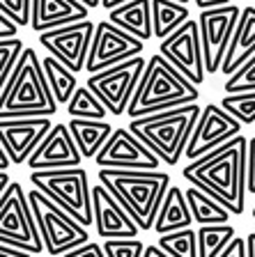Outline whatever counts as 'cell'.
<instances>
[{"mask_svg": "<svg viewBox=\"0 0 255 257\" xmlns=\"http://www.w3.org/2000/svg\"><path fill=\"white\" fill-rule=\"evenodd\" d=\"M182 177L216 198L232 216H241L248 193V138L234 136L214 152L191 161L182 170Z\"/></svg>", "mask_w": 255, "mask_h": 257, "instance_id": "obj_1", "label": "cell"}, {"mask_svg": "<svg viewBox=\"0 0 255 257\" xmlns=\"http://www.w3.org/2000/svg\"><path fill=\"white\" fill-rule=\"evenodd\" d=\"M99 182L127 209L140 232L154 230L156 216L170 184L168 172L159 170H117L99 168Z\"/></svg>", "mask_w": 255, "mask_h": 257, "instance_id": "obj_2", "label": "cell"}, {"mask_svg": "<svg viewBox=\"0 0 255 257\" xmlns=\"http://www.w3.org/2000/svg\"><path fill=\"white\" fill-rule=\"evenodd\" d=\"M198 96H200L198 85H193L161 53H154L147 60V69L136 87L127 115L136 119L161 110H173L180 106L198 103Z\"/></svg>", "mask_w": 255, "mask_h": 257, "instance_id": "obj_3", "label": "cell"}, {"mask_svg": "<svg viewBox=\"0 0 255 257\" xmlns=\"http://www.w3.org/2000/svg\"><path fill=\"white\" fill-rule=\"evenodd\" d=\"M202 108L198 103L161 110L129 122V128L161 159L163 166H177L193 138Z\"/></svg>", "mask_w": 255, "mask_h": 257, "instance_id": "obj_4", "label": "cell"}, {"mask_svg": "<svg viewBox=\"0 0 255 257\" xmlns=\"http://www.w3.org/2000/svg\"><path fill=\"white\" fill-rule=\"evenodd\" d=\"M60 103L55 101V94L48 85L46 71L35 48H26L21 55V62L3 83L0 90V108L3 110H42L46 117L58 112Z\"/></svg>", "mask_w": 255, "mask_h": 257, "instance_id": "obj_5", "label": "cell"}, {"mask_svg": "<svg viewBox=\"0 0 255 257\" xmlns=\"http://www.w3.org/2000/svg\"><path fill=\"white\" fill-rule=\"evenodd\" d=\"M30 184L48 195L55 204L71 214L80 225L95 223L92 209V186L88 182L85 168H55V170H37L30 172Z\"/></svg>", "mask_w": 255, "mask_h": 257, "instance_id": "obj_6", "label": "cell"}, {"mask_svg": "<svg viewBox=\"0 0 255 257\" xmlns=\"http://www.w3.org/2000/svg\"><path fill=\"white\" fill-rule=\"evenodd\" d=\"M28 198H30L35 218H37L46 252L51 257H62L64 252L74 250V248H78L90 241L88 227L80 225L71 214H67V211H64L60 204H55L48 195H44L39 188H32V191L28 193Z\"/></svg>", "mask_w": 255, "mask_h": 257, "instance_id": "obj_7", "label": "cell"}, {"mask_svg": "<svg viewBox=\"0 0 255 257\" xmlns=\"http://www.w3.org/2000/svg\"><path fill=\"white\" fill-rule=\"evenodd\" d=\"M0 243L26 248L35 255L46 250L30 198L16 182H12V186L0 195Z\"/></svg>", "mask_w": 255, "mask_h": 257, "instance_id": "obj_8", "label": "cell"}, {"mask_svg": "<svg viewBox=\"0 0 255 257\" xmlns=\"http://www.w3.org/2000/svg\"><path fill=\"white\" fill-rule=\"evenodd\" d=\"M145 69H147V60L143 55H136V58L127 60L122 64H115L106 71L92 74L85 85L104 101V106L108 108L111 115L120 117L131 106V99L136 94V87H138Z\"/></svg>", "mask_w": 255, "mask_h": 257, "instance_id": "obj_9", "label": "cell"}, {"mask_svg": "<svg viewBox=\"0 0 255 257\" xmlns=\"http://www.w3.org/2000/svg\"><path fill=\"white\" fill-rule=\"evenodd\" d=\"M241 16V7L225 5L216 10H202L198 16L200 26V39H202V55H205V69L207 74H216L223 69L225 55L232 44V35L237 21Z\"/></svg>", "mask_w": 255, "mask_h": 257, "instance_id": "obj_10", "label": "cell"}, {"mask_svg": "<svg viewBox=\"0 0 255 257\" xmlns=\"http://www.w3.org/2000/svg\"><path fill=\"white\" fill-rule=\"evenodd\" d=\"M143 48H145L143 39L129 35L127 30L117 28L111 21H101L97 23L85 71L90 76L106 71L111 67H115V64H122L127 60L136 58V55H143Z\"/></svg>", "mask_w": 255, "mask_h": 257, "instance_id": "obj_11", "label": "cell"}, {"mask_svg": "<svg viewBox=\"0 0 255 257\" xmlns=\"http://www.w3.org/2000/svg\"><path fill=\"white\" fill-rule=\"evenodd\" d=\"M95 30H97V23H92L90 19H85V21L71 23V26L39 32L37 39L48 55L58 58L74 74H80L85 69V64H88V55H90V48H92Z\"/></svg>", "mask_w": 255, "mask_h": 257, "instance_id": "obj_12", "label": "cell"}, {"mask_svg": "<svg viewBox=\"0 0 255 257\" xmlns=\"http://www.w3.org/2000/svg\"><path fill=\"white\" fill-rule=\"evenodd\" d=\"M159 53L168 60L175 69H180L193 85L200 87L205 83V55H202V39L198 19H189L180 30L159 44Z\"/></svg>", "mask_w": 255, "mask_h": 257, "instance_id": "obj_13", "label": "cell"}, {"mask_svg": "<svg viewBox=\"0 0 255 257\" xmlns=\"http://www.w3.org/2000/svg\"><path fill=\"white\" fill-rule=\"evenodd\" d=\"M95 163L99 168L117 170H156L161 166V159L127 126L113 131L108 143L97 154Z\"/></svg>", "mask_w": 255, "mask_h": 257, "instance_id": "obj_14", "label": "cell"}, {"mask_svg": "<svg viewBox=\"0 0 255 257\" xmlns=\"http://www.w3.org/2000/svg\"><path fill=\"white\" fill-rule=\"evenodd\" d=\"M241 126L244 124L237 117H232L228 110H225L221 103H207L200 112V119L196 124V131H193V138L186 147V159L196 161L200 156L214 152L216 147L225 145L228 140H232L234 136L241 134Z\"/></svg>", "mask_w": 255, "mask_h": 257, "instance_id": "obj_15", "label": "cell"}, {"mask_svg": "<svg viewBox=\"0 0 255 257\" xmlns=\"http://www.w3.org/2000/svg\"><path fill=\"white\" fill-rule=\"evenodd\" d=\"M53 126L51 117H0V145L10 152L14 166H23Z\"/></svg>", "mask_w": 255, "mask_h": 257, "instance_id": "obj_16", "label": "cell"}, {"mask_svg": "<svg viewBox=\"0 0 255 257\" xmlns=\"http://www.w3.org/2000/svg\"><path fill=\"white\" fill-rule=\"evenodd\" d=\"M92 209H95L97 234L101 239H136L138 236L140 227L136 225V220L101 182L92 186Z\"/></svg>", "mask_w": 255, "mask_h": 257, "instance_id": "obj_17", "label": "cell"}, {"mask_svg": "<svg viewBox=\"0 0 255 257\" xmlns=\"http://www.w3.org/2000/svg\"><path fill=\"white\" fill-rule=\"evenodd\" d=\"M83 163L78 145L69 131V124H55L37 150L28 159V170H55V168H76Z\"/></svg>", "mask_w": 255, "mask_h": 257, "instance_id": "obj_18", "label": "cell"}, {"mask_svg": "<svg viewBox=\"0 0 255 257\" xmlns=\"http://www.w3.org/2000/svg\"><path fill=\"white\" fill-rule=\"evenodd\" d=\"M90 7L80 0H32V23L35 32L55 30L88 19Z\"/></svg>", "mask_w": 255, "mask_h": 257, "instance_id": "obj_19", "label": "cell"}, {"mask_svg": "<svg viewBox=\"0 0 255 257\" xmlns=\"http://www.w3.org/2000/svg\"><path fill=\"white\" fill-rule=\"evenodd\" d=\"M108 21L127 30L133 37L147 39L154 37V19H152V0H129L124 5L108 12Z\"/></svg>", "mask_w": 255, "mask_h": 257, "instance_id": "obj_20", "label": "cell"}, {"mask_svg": "<svg viewBox=\"0 0 255 257\" xmlns=\"http://www.w3.org/2000/svg\"><path fill=\"white\" fill-rule=\"evenodd\" d=\"M255 55V7H244L232 35V44L225 55L221 74L232 76L248 58Z\"/></svg>", "mask_w": 255, "mask_h": 257, "instance_id": "obj_21", "label": "cell"}, {"mask_svg": "<svg viewBox=\"0 0 255 257\" xmlns=\"http://www.w3.org/2000/svg\"><path fill=\"white\" fill-rule=\"evenodd\" d=\"M196 220H193L191 207H189V200H186V191L173 184L168 188V193H165V198L159 209V216H156V223H154L156 234L161 236L177 230H186Z\"/></svg>", "mask_w": 255, "mask_h": 257, "instance_id": "obj_22", "label": "cell"}, {"mask_svg": "<svg viewBox=\"0 0 255 257\" xmlns=\"http://www.w3.org/2000/svg\"><path fill=\"white\" fill-rule=\"evenodd\" d=\"M69 131L74 136L76 145H78L83 159H97V154L101 152V147L108 143V138L113 136L115 126L108 124L106 119H80L71 117L69 119Z\"/></svg>", "mask_w": 255, "mask_h": 257, "instance_id": "obj_23", "label": "cell"}, {"mask_svg": "<svg viewBox=\"0 0 255 257\" xmlns=\"http://www.w3.org/2000/svg\"><path fill=\"white\" fill-rule=\"evenodd\" d=\"M186 200H189L193 220H196L198 225H225L232 218L230 209H225L216 198L207 195V193L200 191L198 186L186 188Z\"/></svg>", "mask_w": 255, "mask_h": 257, "instance_id": "obj_24", "label": "cell"}, {"mask_svg": "<svg viewBox=\"0 0 255 257\" xmlns=\"http://www.w3.org/2000/svg\"><path fill=\"white\" fill-rule=\"evenodd\" d=\"M152 19H154V37L163 42L175 30H180L189 19V7L175 0H152Z\"/></svg>", "mask_w": 255, "mask_h": 257, "instance_id": "obj_25", "label": "cell"}, {"mask_svg": "<svg viewBox=\"0 0 255 257\" xmlns=\"http://www.w3.org/2000/svg\"><path fill=\"white\" fill-rule=\"evenodd\" d=\"M42 64H44V71H46L48 85H51V90H53V94H55V101H58L60 106H67V103L71 101L74 92L78 90L76 74L71 69H67L53 55H46V58L42 60Z\"/></svg>", "mask_w": 255, "mask_h": 257, "instance_id": "obj_26", "label": "cell"}, {"mask_svg": "<svg viewBox=\"0 0 255 257\" xmlns=\"http://www.w3.org/2000/svg\"><path fill=\"white\" fill-rule=\"evenodd\" d=\"M234 241V227L225 225H200L198 227V250L200 257H218Z\"/></svg>", "mask_w": 255, "mask_h": 257, "instance_id": "obj_27", "label": "cell"}, {"mask_svg": "<svg viewBox=\"0 0 255 257\" xmlns=\"http://www.w3.org/2000/svg\"><path fill=\"white\" fill-rule=\"evenodd\" d=\"M67 112H69V117L80 119H106L108 108L88 85H78L71 101L67 103Z\"/></svg>", "mask_w": 255, "mask_h": 257, "instance_id": "obj_28", "label": "cell"}, {"mask_svg": "<svg viewBox=\"0 0 255 257\" xmlns=\"http://www.w3.org/2000/svg\"><path fill=\"white\" fill-rule=\"evenodd\" d=\"M156 246L163 248L170 257H200V250H198V232L193 227L170 232V234H161L156 239Z\"/></svg>", "mask_w": 255, "mask_h": 257, "instance_id": "obj_29", "label": "cell"}, {"mask_svg": "<svg viewBox=\"0 0 255 257\" xmlns=\"http://www.w3.org/2000/svg\"><path fill=\"white\" fill-rule=\"evenodd\" d=\"M221 106L237 117L241 124H255V92H239V94H225Z\"/></svg>", "mask_w": 255, "mask_h": 257, "instance_id": "obj_30", "label": "cell"}, {"mask_svg": "<svg viewBox=\"0 0 255 257\" xmlns=\"http://www.w3.org/2000/svg\"><path fill=\"white\" fill-rule=\"evenodd\" d=\"M26 48L28 46L19 37L0 42V83H7L12 71L16 69V64L21 62V55Z\"/></svg>", "mask_w": 255, "mask_h": 257, "instance_id": "obj_31", "label": "cell"}, {"mask_svg": "<svg viewBox=\"0 0 255 257\" xmlns=\"http://www.w3.org/2000/svg\"><path fill=\"white\" fill-rule=\"evenodd\" d=\"M223 90L228 94H239V92H255V55L248 58L232 76H228Z\"/></svg>", "mask_w": 255, "mask_h": 257, "instance_id": "obj_32", "label": "cell"}, {"mask_svg": "<svg viewBox=\"0 0 255 257\" xmlns=\"http://www.w3.org/2000/svg\"><path fill=\"white\" fill-rule=\"evenodd\" d=\"M145 243L140 239H104V250L108 257H143Z\"/></svg>", "mask_w": 255, "mask_h": 257, "instance_id": "obj_33", "label": "cell"}, {"mask_svg": "<svg viewBox=\"0 0 255 257\" xmlns=\"http://www.w3.org/2000/svg\"><path fill=\"white\" fill-rule=\"evenodd\" d=\"M0 12L10 14L21 28L32 23V0H0Z\"/></svg>", "mask_w": 255, "mask_h": 257, "instance_id": "obj_34", "label": "cell"}, {"mask_svg": "<svg viewBox=\"0 0 255 257\" xmlns=\"http://www.w3.org/2000/svg\"><path fill=\"white\" fill-rule=\"evenodd\" d=\"M62 257H108L104 250V243H97V241H88L83 246L74 248V250L64 252Z\"/></svg>", "mask_w": 255, "mask_h": 257, "instance_id": "obj_35", "label": "cell"}, {"mask_svg": "<svg viewBox=\"0 0 255 257\" xmlns=\"http://www.w3.org/2000/svg\"><path fill=\"white\" fill-rule=\"evenodd\" d=\"M19 28L21 26H19L10 14H3V12H0V42H3V39H14Z\"/></svg>", "mask_w": 255, "mask_h": 257, "instance_id": "obj_36", "label": "cell"}, {"mask_svg": "<svg viewBox=\"0 0 255 257\" xmlns=\"http://www.w3.org/2000/svg\"><path fill=\"white\" fill-rule=\"evenodd\" d=\"M218 257H248V252H246V239H237L234 236V241Z\"/></svg>", "mask_w": 255, "mask_h": 257, "instance_id": "obj_37", "label": "cell"}, {"mask_svg": "<svg viewBox=\"0 0 255 257\" xmlns=\"http://www.w3.org/2000/svg\"><path fill=\"white\" fill-rule=\"evenodd\" d=\"M248 193H255V138L248 140Z\"/></svg>", "mask_w": 255, "mask_h": 257, "instance_id": "obj_38", "label": "cell"}, {"mask_svg": "<svg viewBox=\"0 0 255 257\" xmlns=\"http://www.w3.org/2000/svg\"><path fill=\"white\" fill-rule=\"evenodd\" d=\"M35 252L26 250V248H16L10 243H0V257H32Z\"/></svg>", "mask_w": 255, "mask_h": 257, "instance_id": "obj_39", "label": "cell"}, {"mask_svg": "<svg viewBox=\"0 0 255 257\" xmlns=\"http://www.w3.org/2000/svg\"><path fill=\"white\" fill-rule=\"evenodd\" d=\"M198 5V10H216V7H225V5H232V0H193Z\"/></svg>", "mask_w": 255, "mask_h": 257, "instance_id": "obj_40", "label": "cell"}, {"mask_svg": "<svg viewBox=\"0 0 255 257\" xmlns=\"http://www.w3.org/2000/svg\"><path fill=\"white\" fill-rule=\"evenodd\" d=\"M10 166H14V161H12L10 152H7L5 147H0V172H7V170H10Z\"/></svg>", "mask_w": 255, "mask_h": 257, "instance_id": "obj_41", "label": "cell"}, {"mask_svg": "<svg viewBox=\"0 0 255 257\" xmlns=\"http://www.w3.org/2000/svg\"><path fill=\"white\" fill-rule=\"evenodd\" d=\"M143 257H170V255L161 246H147V248H145V255Z\"/></svg>", "mask_w": 255, "mask_h": 257, "instance_id": "obj_42", "label": "cell"}, {"mask_svg": "<svg viewBox=\"0 0 255 257\" xmlns=\"http://www.w3.org/2000/svg\"><path fill=\"white\" fill-rule=\"evenodd\" d=\"M246 252H248V257H255V232L246 236Z\"/></svg>", "mask_w": 255, "mask_h": 257, "instance_id": "obj_43", "label": "cell"}, {"mask_svg": "<svg viewBox=\"0 0 255 257\" xmlns=\"http://www.w3.org/2000/svg\"><path fill=\"white\" fill-rule=\"evenodd\" d=\"M124 3H129V0H101V7H106V10L111 12V10H115V7L124 5Z\"/></svg>", "mask_w": 255, "mask_h": 257, "instance_id": "obj_44", "label": "cell"}, {"mask_svg": "<svg viewBox=\"0 0 255 257\" xmlns=\"http://www.w3.org/2000/svg\"><path fill=\"white\" fill-rule=\"evenodd\" d=\"M80 3H85V5L90 7V10H95V7L101 5V0H80Z\"/></svg>", "mask_w": 255, "mask_h": 257, "instance_id": "obj_45", "label": "cell"}, {"mask_svg": "<svg viewBox=\"0 0 255 257\" xmlns=\"http://www.w3.org/2000/svg\"><path fill=\"white\" fill-rule=\"evenodd\" d=\"M175 3H182V5H186V3H191V0H175Z\"/></svg>", "mask_w": 255, "mask_h": 257, "instance_id": "obj_46", "label": "cell"}, {"mask_svg": "<svg viewBox=\"0 0 255 257\" xmlns=\"http://www.w3.org/2000/svg\"><path fill=\"white\" fill-rule=\"evenodd\" d=\"M250 216H253V218H255V204H253V211H250Z\"/></svg>", "mask_w": 255, "mask_h": 257, "instance_id": "obj_47", "label": "cell"}]
</instances>
